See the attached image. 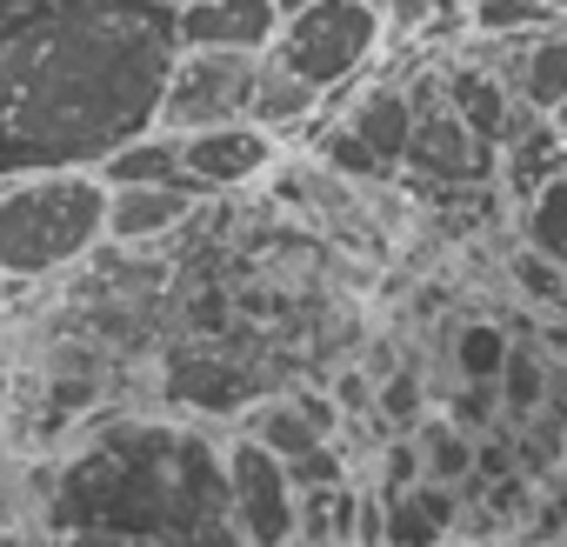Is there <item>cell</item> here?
<instances>
[{
  "label": "cell",
  "mask_w": 567,
  "mask_h": 547,
  "mask_svg": "<svg viewBox=\"0 0 567 547\" xmlns=\"http://www.w3.org/2000/svg\"><path fill=\"white\" fill-rule=\"evenodd\" d=\"M174 0H0V180L101 174L154 134Z\"/></svg>",
  "instance_id": "cell-1"
},
{
  "label": "cell",
  "mask_w": 567,
  "mask_h": 547,
  "mask_svg": "<svg viewBox=\"0 0 567 547\" xmlns=\"http://www.w3.org/2000/svg\"><path fill=\"white\" fill-rule=\"evenodd\" d=\"M227 520L220 447L174 421H114L81 441L54 481L41 527L48 534H101L141 547H187L200 527Z\"/></svg>",
  "instance_id": "cell-2"
},
{
  "label": "cell",
  "mask_w": 567,
  "mask_h": 547,
  "mask_svg": "<svg viewBox=\"0 0 567 547\" xmlns=\"http://www.w3.org/2000/svg\"><path fill=\"white\" fill-rule=\"evenodd\" d=\"M107 240L101 174L0 180V281H48Z\"/></svg>",
  "instance_id": "cell-3"
},
{
  "label": "cell",
  "mask_w": 567,
  "mask_h": 547,
  "mask_svg": "<svg viewBox=\"0 0 567 547\" xmlns=\"http://www.w3.org/2000/svg\"><path fill=\"white\" fill-rule=\"evenodd\" d=\"M381 41H388V8L381 0H315V8L280 21L274 48L260 61H274L280 74H295L301 87H315L328 101L334 87H348L374 61Z\"/></svg>",
  "instance_id": "cell-4"
},
{
  "label": "cell",
  "mask_w": 567,
  "mask_h": 547,
  "mask_svg": "<svg viewBox=\"0 0 567 547\" xmlns=\"http://www.w3.org/2000/svg\"><path fill=\"white\" fill-rule=\"evenodd\" d=\"M247 94H254L247 54H174V74L154 107V134L187 141L207 127H234V121H247Z\"/></svg>",
  "instance_id": "cell-5"
},
{
  "label": "cell",
  "mask_w": 567,
  "mask_h": 547,
  "mask_svg": "<svg viewBox=\"0 0 567 547\" xmlns=\"http://www.w3.org/2000/svg\"><path fill=\"white\" fill-rule=\"evenodd\" d=\"M220 474H227V520L247 547H295V487L267 447H254L247 434H234L220 447Z\"/></svg>",
  "instance_id": "cell-6"
},
{
  "label": "cell",
  "mask_w": 567,
  "mask_h": 547,
  "mask_svg": "<svg viewBox=\"0 0 567 547\" xmlns=\"http://www.w3.org/2000/svg\"><path fill=\"white\" fill-rule=\"evenodd\" d=\"M280 34L274 0H174V41L181 54H247L260 61Z\"/></svg>",
  "instance_id": "cell-7"
},
{
  "label": "cell",
  "mask_w": 567,
  "mask_h": 547,
  "mask_svg": "<svg viewBox=\"0 0 567 547\" xmlns=\"http://www.w3.org/2000/svg\"><path fill=\"white\" fill-rule=\"evenodd\" d=\"M174 154H181V180H187L194 194L247 187V180H260V174L274 167V141H267L260 127H247V121L187 134V141H174Z\"/></svg>",
  "instance_id": "cell-8"
},
{
  "label": "cell",
  "mask_w": 567,
  "mask_h": 547,
  "mask_svg": "<svg viewBox=\"0 0 567 547\" xmlns=\"http://www.w3.org/2000/svg\"><path fill=\"white\" fill-rule=\"evenodd\" d=\"M194 207H200L194 187H107V240L147 247V240L187 227Z\"/></svg>",
  "instance_id": "cell-9"
},
{
  "label": "cell",
  "mask_w": 567,
  "mask_h": 547,
  "mask_svg": "<svg viewBox=\"0 0 567 547\" xmlns=\"http://www.w3.org/2000/svg\"><path fill=\"white\" fill-rule=\"evenodd\" d=\"M315 107H321V94H315V87H301L295 74H280L274 61H254L247 127H260L267 141H280V134H295V127H308V121H315Z\"/></svg>",
  "instance_id": "cell-10"
},
{
  "label": "cell",
  "mask_w": 567,
  "mask_h": 547,
  "mask_svg": "<svg viewBox=\"0 0 567 547\" xmlns=\"http://www.w3.org/2000/svg\"><path fill=\"white\" fill-rule=\"evenodd\" d=\"M520 240L534 260H547L554 274H567V167L547 174L540 187H527V207H520Z\"/></svg>",
  "instance_id": "cell-11"
},
{
  "label": "cell",
  "mask_w": 567,
  "mask_h": 547,
  "mask_svg": "<svg viewBox=\"0 0 567 547\" xmlns=\"http://www.w3.org/2000/svg\"><path fill=\"white\" fill-rule=\"evenodd\" d=\"M348 134H354L381 167H394V161H408V141H414V101H408V94H368V101L354 107Z\"/></svg>",
  "instance_id": "cell-12"
},
{
  "label": "cell",
  "mask_w": 567,
  "mask_h": 547,
  "mask_svg": "<svg viewBox=\"0 0 567 547\" xmlns=\"http://www.w3.org/2000/svg\"><path fill=\"white\" fill-rule=\"evenodd\" d=\"M247 441H254V447H267L280 467L301 461V454H315V447H328V434L308 421V407H301V401H267V407H254V414H247Z\"/></svg>",
  "instance_id": "cell-13"
},
{
  "label": "cell",
  "mask_w": 567,
  "mask_h": 547,
  "mask_svg": "<svg viewBox=\"0 0 567 547\" xmlns=\"http://www.w3.org/2000/svg\"><path fill=\"white\" fill-rule=\"evenodd\" d=\"M101 187H187L181 180V154L167 134H141L127 141L107 167H101Z\"/></svg>",
  "instance_id": "cell-14"
},
{
  "label": "cell",
  "mask_w": 567,
  "mask_h": 547,
  "mask_svg": "<svg viewBox=\"0 0 567 547\" xmlns=\"http://www.w3.org/2000/svg\"><path fill=\"white\" fill-rule=\"evenodd\" d=\"M520 101L554 114L567 101V21L547 28L540 41H527V61H520Z\"/></svg>",
  "instance_id": "cell-15"
},
{
  "label": "cell",
  "mask_w": 567,
  "mask_h": 547,
  "mask_svg": "<svg viewBox=\"0 0 567 547\" xmlns=\"http://www.w3.org/2000/svg\"><path fill=\"white\" fill-rule=\"evenodd\" d=\"M414 454H421V481H434V487H461V481H474V434H461L447 414L421 427Z\"/></svg>",
  "instance_id": "cell-16"
},
{
  "label": "cell",
  "mask_w": 567,
  "mask_h": 547,
  "mask_svg": "<svg viewBox=\"0 0 567 547\" xmlns=\"http://www.w3.org/2000/svg\"><path fill=\"white\" fill-rule=\"evenodd\" d=\"M461 147H474V134H467V121H461V114H441V121H421V114H414L408 161H421V167H434V174H474L481 161H474V154H461Z\"/></svg>",
  "instance_id": "cell-17"
},
{
  "label": "cell",
  "mask_w": 567,
  "mask_h": 547,
  "mask_svg": "<svg viewBox=\"0 0 567 547\" xmlns=\"http://www.w3.org/2000/svg\"><path fill=\"white\" fill-rule=\"evenodd\" d=\"M467 21L487 41H540L547 28H560V14L547 8V0H474Z\"/></svg>",
  "instance_id": "cell-18"
},
{
  "label": "cell",
  "mask_w": 567,
  "mask_h": 547,
  "mask_svg": "<svg viewBox=\"0 0 567 547\" xmlns=\"http://www.w3.org/2000/svg\"><path fill=\"white\" fill-rule=\"evenodd\" d=\"M507 354H514V341H507L494 321H467V328L454 334L461 388H494V381H501V368H507Z\"/></svg>",
  "instance_id": "cell-19"
},
{
  "label": "cell",
  "mask_w": 567,
  "mask_h": 547,
  "mask_svg": "<svg viewBox=\"0 0 567 547\" xmlns=\"http://www.w3.org/2000/svg\"><path fill=\"white\" fill-rule=\"evenodd\" d=\"M494 394H501V407L520 421V414H540V401H547V368L527 354V348H514L507 354V368H501V381H494Z\"/></svg>",
  "instance_id": "cell-20"
},
{
  "label": "cell",
  "mask_w": 567,
  "mask_h": 547,
  "mask_svg": "<svg viewBox=\"0 0 567 547\" xmlns=\"http://www.w3.org/2000/svg\"><path fill=\"white\" fill-rule=\"evenodd\" d=\"M374 414H381V421H394V427L421 421V381H414V374H394V381L374 394Z\"/></svg>",
  "instance_id": "cell-21"
},
{
  "label": "cell",
  "mask_w": 567,
  "mask_h": 547,
  "mask_svg": "<svg viewBox=\"0 0 567 547\" xmlns=\"http://www.w3.org/2000/svg\"><path fill=\"white\" fill-rule=\"evenodd\" d=\"M328 147H334V161H341V167H354V174H381V161H374V154H368L354 134H334Z\"/></svg>",
  "instance_id": "cell-22"
},
{
  "label": "cell",
  "mask_w": 567,
  "mask_h": 547,
  "mask_svg": "<svg viewBox=\"0 0 567 547\" xmlns=\"http://www.w3.org/2000/svg\"><path fill=\"white\" fill-rule=\"evenodd\" d=\"M0 547H54V540H48L41 520H8V527H0Z\"/></svg>",
  "instance_id": "cell-23"
},
{
  "label": "cell",
  "mask_w": 567,
  "mask_h": 547,
  "mask_svg": "<svg viewBox=\"0 0 567 547\" xmlns=\"http://www.w3.org/2000/svg\"><path fill=\"white\" fill-rule=\"evenodd\" d=\"M54 547H141V540H101V534H48Z\"/></svg>",
  "instance_id": "cell-24"
},
{
  "label": "cell",
  "mask_w": 567,
  "mask_h": 547,
  "mask_svg": "<svg viewBox=\"0 0 567 547\" xmlns=\"http://www.w3.org/2000/svg\"><path fill=\"white\" fill-rule=\"evenodd\" d=\"M368 401H374V394H368V381H361V374H348V381H341V407H368Z\"/></svg>",
  "instance_id": "cell-25"
},
{
  "label": "cell",
  "mask_w": 567,
  "mask_h": 547,
  "mask_svg": "<svg viewBox=\"0 0 567 547\" xmlns=\"http://www.w3.org/2000/svg\"><path fill=\"white\" fill-rule=\"evenodd\" d=\"M547 134H554V141H560V147H567V101H560V107H554V114H547Z\"/></svg>",
  "instance_id": "cell-26"
},
{
  "label": "cell",
  "mask_w": 567,
  "mask_h": 547,
  "mask_svg": "<svg viewBox=\"0 0 567 547\" xmlns=\"http://www.w3.org/2000/svg\"><path fill=\"white\" fill-rule=\"evenodd\" d=\"M274 8H280V21H288V14H301V8H315V0H274Z\"/></svg>",
  "instance_id": "cell-27"
},
{
  "label": "cell",
  "mask_w": 567,
  "mask_h": 547,
  "mask_svg": "<svg viewBox=\"0 0 567 547\" xmlns=\"http://www.w3.org/2000/svg\"><path fill=\"white\" fill-rule=\"evenodd\" d=\"M547 8H554V14H560V21H567V0H547Z\"/></svg>",
  "instance_id": "cell-28"
},
{
  "label": "cell",
  "mask_w": 567,
  "mask_h": 547,
  "mask_svg": "<svg viewBox=\"0 0 567 547\" xmlns=\"http://www.w3.org/2000/svg\"><path fill=\"white\" fill-rule=\"evenodd\" d=\"M540 547H567V534H554V540H540Z\"/></svg>",
  "instance_id": "cell-29"
},
{
  "label": "cell",
  "mask_w": 567,
  "mask_h": 547,
  "mask_svg": "<svg viewBox=\"0 0 567 547\" xmlns=\"http://www.w3.org/2000/svg\"><path fill=\"white\" fill-rule=\"evenodd\" d=\"M560 441H567V427H560Z\"/></svg>",
  "instance_id": "cell-30"
}]
</instances>
